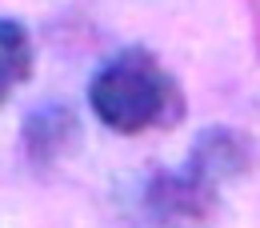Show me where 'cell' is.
<instances>
[{"label": "cell", "mask_w": 260, "mask_h": 228, "mask_svg": "<svg viewBox=\"0 0 260 228\" xmlns=\"http://www.w3.org/2000/svg\"><path fill=\"white\" fill-rule=\"evenodd\" d=\"M216 188L200 184L188 168L152 172L140 188V204L152 220H208L216 212Z\"/></svg>", "instance_id": "cell-3"}, {"label": "cell", "mask_w": 260, "mask_h": 228, "mask_svg": "<svg viewBox=\"0 0 260 228\" xmlns=\"http://www.w3.org/2000/svg\"><path fill=\"white\" fill-rule=\"evenodd\" d=\"M88 108L116 136H144L180 124L184 92L148 48H116L88 80Z\"/></svg>", "instance_id": "cell-1"}, {"label": "cell", "mask_w": 260, "mask_h": 228, "mask_svg": "<svg viewBox=\"0 0 260 228\" xmlns=\"http://www.w3.org/2000/svg\"><path fill=\"white\" fill-rule=\"evenodd\" d=\"M184 168L192 172L200 184H208V188L220 192L224 184L240 180V176L252 168V148H248V140H244L236 128L212 124V128L196 132Z\"/></svg>", "instance_id": "cell-4"}, {"label": "cell", "mask_w": 260, "mask_h": 228, "mask_svg": "<svg viewBox=\"0 0 260 228\" xmlns=\"http://www.w3.org/2000/svg\"><path fill=\"white\" fill-rule=\"evenodd\" d=\"M76 140H80V120L60 100L36 104L20 124V148H24V160L32 168L64 164L72 156V148H76Z\"/></svg>", "instance_id": "cell-2"}, {"label": "cell", "mask_w": 260, "mask_h": 228, "mask_svg": "<svg viewBox=\"0 0 260 228\" xmlns=\"http://www.w3.org/2000/svg\"><path fill=\"white\" fill-rule=\"evenodd\" d=\"M36 64V44L32 32L12 20V16H0V104L12 96L20 84H28Z\"/></svg>", "instance_id": "cell-5"}]
</instances>
